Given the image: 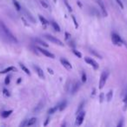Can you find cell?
<instances>
[{
  "mask_svg": "<svg viewBox=\"0 0 127 127\" xmlns=\"http://www.w3.org/2000/svg\"><path fill=\"white\" fill-rule=\"evenodd\" d=\"M0 28H1V31L4 33V35H5L10 40L12 41V42H15V43L18 42V40H17V38L14 37V35L11 33V32L9 30V28H8L2 21H0Z\"/></svg>",
  "mask_w": 127,
  "mask_h": 127,
  "instance_id": "obj_1",
  "label": "cell"
},
{
  "mask_svg": "<svg viewBox=\"0 0 127 127\" xmlns=\"http://www.w3.org/2000/svg\"><path fill=\"white\" fill-rule=\"evenodd\" d=\"M108 76H109V71H104L101 74V77H100V80H99V86L98 88L100 89H103L104 86L105 85V83L107 81V78H108Z\"/></svg>",
  "mask_w": 127,
  "mask_h": 127,
  "instance_id": "obj_2",
  "label": "cell"
},
{
  "mask_svg": "<svg viewBox=\"0 0 127 127\" xmlns=\"http://www.w3.org/2000/svg\"><path fill=\"white\" fill-rule=\"evenodd\" d=\"M44 37H45L47 40L52 42L53 44H58V45H60V46H64V44L59 40V39L57 38V37H53V36L50 35V34H45Z\"/></svg>",
  "mask_w": 127,
  "mask_h": 127,
  "instance_id": "obj_3",
  "label": "cell"
},
{
  "mask_svg": "<svg viewBox=\"0 0 127 127\" xmlns=\"http://www.w3.org/2000/svg\"><path fill=\"white\" fill-rule=\"evenodd\" d=\"M111 39H112V42L114 43L116 45H121L123 44V40L120 37V36L117 33H112L111 34Z\"/></svg>",
  "mask_w": 127,
  "mask_h": 127,
  "instance_id": "obj_4",
  "label": "cell"
},
{
  "mask_svg": "<svg viewBox=\"0 0 127 127\" xmlns=\"http://www.w3.org/2000/svg\"><path fill=\"white\" fill-rule=\"evenodd\" d=\"M85 111H80L79 113H78V116L76 118V125H81L83 123L84 119H85Z\"/></svg>",
  "mask_w": 127,
  "mask_h": 127,
  "instance_id": "obj_5",
  "label": "cell"
},
{
  "mask_svg": "<svg viewBox=\"0 0 127 127\" xmlns=\"http://www.w3.org/2000/svg\"><path fill=\"white\" fill-rule=\"evenodd\" d=\"M85 62H86V63L88 64L92 65V67L94 68V70H97L99 68L98 64H97V62H96L94 59H92V58H85Z\"/></svg>",
  "mask_w": 127,
  "mask_h": 127,
  "instance_id": "obj_6",
  "label": "cell"
},
{
  "mask_svg": "<svg viewBox=\"0 0 127 127\" xmlns=\"http://www.w3.org/2000/svg\"><path fill=\"white\" fill-rule=\"evenodd\" d=\"M37 49L38 50V51H40L41 53H43V54H44V56L49 57V58H55L54 54L51 53L49 51H47V50H44V49H43V48H41V47H37Z\"/></svg>",
  "mask_w": 127,
  "mask_h": 127,
  "instance_id": "obj_7",
  "label": "cell"
},
{
  "mask_svg": "<svg viewBox=\"0 0 127 127\" xmlns=\"http://www.w3.org/2000/svg\"><path fill=\"white\" fill-rule=\"evenodd\" d=\"M95 1L97 2V4L99 5V7H100L101 11H102L103 15H104V17L107 16V11H106L105 7H104V3L102 2V0H95Z\"/></svg>",
  "mask_w": 127,
  "mask_h": 127,
  "instance_id": "obj_8",
  "label": "cell"
},
{
  "mask_svg": "<svg viewBox=\"0 0 127 127\" xmlns=\"http://www.w3.org/2000/svg\"><path fill=\"white\" fill-rule=\"evenodd\" d=\"M60 62H61V64L64 65V67H65L67 70L72 69V65L71 64V63H70L69 61H67L66 59H64V58H61V59H60Z\"/></svg>",
  "mask_w": 127,
  "mask_h": 127,
  "instance_id": "obj_9",
  "label": "cell"
},
{
  "mask_svg": "<svg viewBox=\"0 0 127 127\" xmlns=\"http://www.w3.org/2000/svg\"><path fill=\"white\" fill-rule=\"evenodd\" d=\"M34 69H35L36 72L37 73V75H38L39 78H43V79H44V78H45L44 74V71H43V70L41 69V68H39L38 66H34Z\"/></svg>",
  "mask_w": 127,
  "mask_h": 127,
  "instance_id": "obj_10",
  "label": "cell"
},
{
  "mask_svg": "<svg viewBox=\"0 0 127 127\" xmlns=\"http://www.w3.org/2000/svg\"><path fill=\"white\" fill-rule=\"evenodd\" d=\"M24 12H25V14L26 15V17H27V18H29V20H31L32 22H33V23H35V18H33V16H32V14H31L30 12H29L27 10H25V9H24Z\"/></svg>",
  "mask_w": 127,
  "mask_h": 127,
  "instance_id": "obj_11",
  "label": "cell"
},
{
  "mask_svg": "<svg viewBox=\"0 0 127 127\" xmlns=\"http://www.w3.org/2000/svg\"><path fill=\"white\" fill-rule=\"evenodd\" d=\"M17 71V70H16V68L13 67V66H10V67L3 70L2 71H0V74H5V73L10 72V71Z\"/></svg>",
  "mask_w": 127,
  "mask_h": 127,
  "instance_id": "obj_12",
  "label": "cell"
},
{
  "mask_svg": "<svg viewBox=\"0 0 127 127\" xmlns=\"http://www.w3.org/2000/svg\"><path fill=\"white\" fill-rule=\"evenodd\" d=\"M11 113H12V110H10V111H3V112L1 113V116H2V118H8V117H9Z\"/></svg>",
  "mask_w": 127,
  "mask_h": 127,
  "instance_id": "obj_13",
  "label": "cell"
},
{
  "mask_svg": "<svg viewBox=\"0 0 127 127\" xmlns=\"http://www.w3.org/2000/svg\"><path fill=\"white\" fill-rule=\"evenodd\" d=\"M58 109H59V104H58V105L54 106V107H52V108H50V109L48 110V113H49V114H53V113L56 112V111Z\"/></svg>",
  "mask_w": 127,
  "mask_h": 127,
  "instance_id": "obj_14",
  "label": "cell"
},
{
  "mask_svg": "<svg viewBox=\"0 0 127 127\" xmlns=\"http://www.w3.org/2000/svg\"><path fill=\"white\" fill-rule=\"evenodd\" d=\"M19 65H20V67H21V69L23 70V71H25V72L26 73L27 75H29V76H30L31 72H30V71L28 70V68H27L26 66L25 65V64H19Z\"/></svg>",
  "mask_w": 127,
  "mask_h": 127,
  "instance_id": "obj_15",
  "label": "cell"
},
{
  "mask_svg": "<svg viewBox=\"0 0 127 127\" xmlns=\"http://www.w3.org/2000/svg\"><path fill=\"white\" fill-rule=\"evenodd\" d=\"M12 2H13V4H14V6H15V9H16L18 11H21V6H20V4H18V1H17V0H12Z\"/></svg>",
  "mask_w": 127,
  "mask_h": 127,
  "instance_id": "obj_16",
  "label": "cell"
},
{
  "mask_svg": "<svg viewBox=\"0 0 127 127\" xmlns=\"http://www.w3.org/2000/svg\"><path fill=\"white\" fill-rule=\"evenodd\" d=\"M51 25H52V27L54 28V30H55V31H57V32H59L60 31H61V29H60L59 25H58V24L56 23V22H54V21L51 22Z\"/></svg>",
  "mask_w": 127,
  "mask_h": 127,
  "instance_id": "obj_17",
  "label": "cell"
},
{
  "mask_svg": "<svg viewBox=\"0 0 127 127\" xmlns=\"http://www.w3.org/2000/svg\"><path fill=\"white\" fill-rule=\"evenodd\" d=\"M36 121H37V118H31L30 120H28V121H27L26 125H27V126H31V125H33L34 124L36 123Z\"/></svg>",
  "mask_w": 127,
  "mask_h": 127,
  "instance_id": "obj_18",
  "label": "cell"
},
{
  "mask_svg": "<svg viewBox=\"0 0 127 127\" xmlns=\"http://www.w3.org/2000/svg\"><path fill=\"white\" fill-rule=\"evenodd\" d=\"M38 18H39V20H40V22H41V23H42L44 25H47L48 24H49V23H48L47 20H46L45 18H44L43 16H41V15H38Z\"/></svg>",
  "mask_w": 127,
  "mask_h": 127,
  "instance_id": "obj_19",
  "label": "cell"
},
{
  "mask_svg": "<svg viewBox=\"0 0 127 127\" xmlns=\"http://www.w3.org/2000/svg\"><path fill=\"white\" fill-rule=\"evenodd\" d=\"M66 104H67V102H66L65 100L63 101V102L59 104V111H64V108L66 107Z\"/></svg>",
  "mask_w": 127,
  "mask_h": 127,
  "instance_id": "obj_20",
  "label": "cell"
},
{
  "mask_svg": "<svg viewBox=\"0 0 127 127\" xmlns=\"http://www.w3.org/2000/svg\"><path fill=\"white\" fill-rule=\"evenodd\" d=\"M112 96H113V91H109V92L107 93V95H106V97H107V101L108 102H110V101L112 99Z\"/></svg>",
  "mask_w": 127,
  "mask_h": 127,
  "instance_id": "obj_21",
  "label": "cell"
},
{
  "mask_svg": "<svg viewBox=\"0 0 127 127\" xmlns=\"http://www.w3.org/2000/svg\"><path fill=\"white\" fill-rule=\"evenodd\" d=\"M36 41H37V43H38V44H42V45H44V46H45V47H48V44H46L45 42H44V41L43 40H41V39H39V38H36L35 39Z\"/></svg>",
  "mask_w": 127,
  "mask_h": 127,
  "instance_id": "obj_22",
  "label": "cell"
},
{
  "mask_svg": "<svg viewBox=\"0 0 127 127\" xmlns=\"http://www.w3.org/2000/svg\"><path fill=\"white\" fill-rule=\"evenodd\" d=\"M72 52L74 53V54L76 55V56L78 57V58H82V54H81V53H80L78 51H77V50L73 49V50H72Z\"/></svg>",
  "mask_w": 127,
  "mask_h": 127,
  "instance_id": "obj_23",
  "label": "cell"
},
{
  "mask_svg": "<svg viewBox=\"0 0 127 127\" xmlns=\"http://www.w3.org/2000/svg\"><path fill=\"white\" fill-rule=\"evenodd\" d=\"M84 105H85V102H82L81 104H80V105H79V107H78V109L77 110V114H78V113H79L80 111H82V109H83Z\"/></svg>",
  "mask_w": 127,
  "mask_h": 127,
  "instance_id": "obj_24",
  "label": "cell"
},
{
  "mask_svg": "<svg viewBox=\"0 0 127 127\" xmlns=\"http://www.w3.org/2000/svg\"><path fill=\"white\" fill-rule=\"evenodd\" d=\"M3 94H4V97H10V92L7 89H4L3 90Z\"/></svg>",
  "mask_w": 127,
  "mask_h": 127,
  "instance_id": "obj_25",
  "label": "cell"
},
{
  "mask_svg": "<svg viewBox=\"0 0 127 127\" xmlns=\"http://www.w3.org/2000/svg\"><path fill=\"white\" fill-rule=\"evenodd\" d=\"M90 52H91V53H92V54H93V55H95V56H97V58H102V57H101L100 55H99L97 52H96V51H94V50H91V51H90Z\"/></svg>",
  "mask_w": 127,
  "mask_h": 127,
  "instance_id": "obj_26",
  "label": "cell"
},
{
  "mask_svg": "<svg viewBox=\"0 0 127 127\" xmlns=\"http://www.w3.org/2000/svg\"><path fill=\"white\" fill-rule=\"evenodd\" d=\"M86 80H87L86 74H85V72H83V73H82V82H83V83H85V82H86Z\"/></svg>",
  "mask_w": 127,
  "mask_h": 127,
  "instance_id": "obj_27",
  "label": "cell"
},
{
  "mask_svg": "<svg viewBox=\"0 0 127 127\" xmlns=\"http://www.w3.org/2000/svg\"><path fill=\"white\" fill-rule=\"evenodd\" d=\"M10 81H11V77L10 76H7L5 78V80H4V84L5 85H9L10 84Z\"/></svg>",
  "mask_w": 127,
  "mask_h": 127,
  "instance_id": "obj_28",
  "label": "cell"
},
{
  "mask_svg": "<svg viewBox=\"0 0 127 127\" xmlns=\"http://www.w3.org/2000/svg\"><path fill=\"white\" fill-rule=\"evenodd\" d=\"M64 4H65L66 7L68 8V11H72V9H71V6H70V4H68V2H67V1H66V0H64Z\"/></svg>",
  "mask_w": 127,
  "mask_h": 127,
  "instance_id": "obj_29",
  "label": "cell"
},
{
  "mask_svg": "<svg viewBox=\"0 0 127 127\" xmlns=\"http://www.w3.org/2000/svg\"><path fill=\"white\" fill-rule=\"evenodd\" d=\"M71 18H72V20H73V22H74L75 27H76V28H78V22H77V20H76V18H75L74 16H71Z\"/></svg>",
  "mask_w": 127,
  "mask_h": 127,
  "instance_id": "obj_30",
  "label": "cell"
},
{
  "mask_svg": "<svg viewBox=\"0 0 127 127\" xmlns=\"http://www.w3.org/2000/svg\"><path fill=\"white\" fill-rule=\"evenodd\" d=\"M116 2L118 3V4L120 6V8H121V9H124V5H123V4H122L121 0H116Z\"/></svg>",
  "mask_w": 127,
  "mask_h": 127,
  "instance_id": "obj_31",
  "label": "cell"
},
{
  "mask_svg": "<svg viewBox=\"0 0 127 127\" xmlns=\"http://www.w3.org/2000/svg\"><path fill=\"white\" fill-rule=\"evenodd\" d=\"M40 4H42V5L44 6V8H48V7H49V5H48V4H46V3L44 2V1H40Z\"/></svg>",
  "mask_w": 127,
  "mask_h": 127,
  "instance_id": "obj_32",
  "label": "cell"
},
{
  "mask_svg": "<svg viewBox=\"0 0 127 127\" xmlns=\"http://www.w3.org/2000/svg\"><path fill=\"white\" fill-rule=\"evenodd\" d=\"M104 93H101L100 96H99V101H100V103H102L103 101H104Z\"/></svg>",
  "mask_w": 127,
  "mask_h": 127,
  "instance_id": "obj_33",
  "label": "cell"
},
{
  "mask_svg": "<svg viewBox=\"0 0 127 127\" xmlns=\"http://www.w3.org/2000/svg\"><path fill=\"white\" fill-rule=\"evenodd\" d=\"M71 34H69V33H68V32H65V38L67 39V40H68V39L71 38Z\"/></svg>",
  "mask_w": 127,
  "mask_h": 127,
  "instance_id": "obj_34",
  "label": "cell"
},
{
  "mask_svg": "<svg viewBox=\"0 0 127 127\" xmlns=\"http://www.w3.org/2000/svg\"><path fill=\"white\" fill-rule=\"evenodd\" d=\"M27 121H28V120H24L23 121V123H21L20 124V126H25V125H26V124H27Z\"/></svg>",
  "mask_w": 127,
  "mask_h": 127,
  "instance_id": "obj_35",
  "label": "cell"
},
{
  "mask_svg": "<svg viewBox=\"0 0 127 127\" xmlns=\"http://www.w3.org/2000/svg\"><path fill=\"white\" fill-rule=\"evenodd\" d=\"M124 102L126 104V105H127V92H126V93H125V98H124Z\"/></svg>",
  "mask_w": 127,
  "mask_h": 127,
  "instance_id": "obj_36",
  "label": "cell"
},
{
  "mask_svg": "<svg viewBox=\"0 0 127 127\" xmlns=\"http://www.w3.org/2000/svg\"><path fill=\"white\" fill-rule=\"evenodd\" d=\"M50 121V118H46V121H45V123H44V126H46V125H48V122Z\"/></svg>",
  "mask_w": 127,
  "mask_h": 127,
  "instance_id": "obj_37",
  "label": "cell"
},
{
  "mask_svg": "<svg viewBox=\"0 0 127 127\" xmlns=\"http://www.w3.org/2000/svg\"><path fill=\"white\" fill-rule=\"evenodd\" d=\"M47 71H49V73H51V74H54V72H53V71L51 69H50V68H48Z\"/></svg>",
  "mask_w": 127,
  "mask_h": 127,
  "instance_id": "obj_38",
  "label": "cell"
},
{
  "mask_svg": "<svg viewBox=\"0 0 127 127\" xmlns=\"http://www.w3.org/2000/svg\"><path fill=\"white\" fill-rule=\"evenodd\" d=\"M122 125H123V120H121V122H120V123H118V126L120 127V126H122Z\"/></svg>",
  "mask_w": 127,
  "mask_h": 127,
  "instance_id": "obj_39",
  "label": "cell"
},
{
  "mask_svg": "<svg viewBox=\"0 0 127 127\" xmlns=\"http://www.w3.org/2000/svg\"><path fill=\"white\" fill-rule=\"evenodd\" d=\"M21 80H22V78H18V82H17V83L19 84L20 82H21Z\"/></svg>",
  "mask_w": 127,
  "mask_h": 127,
  "instance_id": "obj_40",
  "label": "cell"
}]
</instances>
